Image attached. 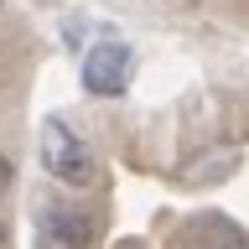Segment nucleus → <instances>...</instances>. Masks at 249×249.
Here are the masks:
<instances>
[{"label": "nucleus", "instance_id": "obj_1", "mask_svg": "<svg viewBox=\"0 0 249 249\" xmlns=\"http://www.w3.org/2000/svg\"><path fill=\"white\" fill-rule=\"evenodd\" d=\"M42 166L52 171L62 187H93V177H99L93 151H89V145H83L62 120H47V124H42Z\"/></svg>", "mask_w": 249, "mask_h": 249}, {"label": "nucleus", "instance_id": "obj_2", "mask_svg": "<svg viewBox=\"0 0 249 249\" xmlns=\"http://www.w3.org/2000/svg\"><path fill=\"white\" fill-rule=\"evenodd\" d=\"M130 73H135V57H130V47L120 42H99L83 57V89L99 93V99H114V93L130 89Z\"/></svg>", "mask_w": 249, "mask_h": 249}, {"label": "nucleus", "instance_id": "obj_3", "mask_svg": "<svg viewBox=\"0 0 249 249\" xmlns=\"http://www.w3.org/2000/svg\"><path fill=\"white\" fill-rule=\"evenodd\" d=\"M47 233H52L57 249H89L93 244V218L73 213V208H52L47 213Z\"/></svg>", "mask_w": 249, "mask_h": 249}, {"label": "nucleus", "instance_id": "obj_4", "mask_svg": "<svg viewBox=\"0 0 249 249\" xmlns=\"http://www.w3.org/2000/svg\"><path fill=\"white\" fill-rule=\"evenodd\" d=\"M11 177H16V166H11V161H5V156H0V192L11 187Z\"/></svg>", "mask_w": 249, "mask_h": 249}, {"label": "nucleus", "instance_id": "obj_5", "mask_svg": "<svg viewBox=\"0 0 249 249\" xmlns=\"http://www.w3.org/2000/svg\"><path fill=\"white\" fill-rule=\"evenodd\" d=\"M0 244H5V223H0Z\"/></svg>", "mask_w": 249, "mask_h": 249}, {"label": "nucleus", "instance_id": "obj_6", "mask_svg": "<svg viewBox=\"0 0 249 249\" xmlns=\"http://www.w3.org/2000/svg\"><path fill=\"white\" fill-rule=\"evenodd\" d=\"M124 249H140V244H124Z\"/></svg>", "mask_w": 249, "mask_h": 249}]
</instances>
